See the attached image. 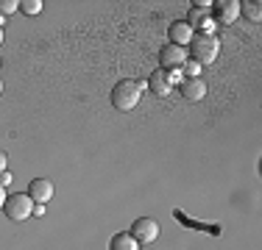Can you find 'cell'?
Masks as SVG:
<instances>
[{
  "label": "cell",
  "instance_id": "obj_16",
  "mask_svg": "<svg viewBox=\"0 0 262 250\" xmlns=\"http://www.w3.org/2000/svg\"><path fill=\"white\" fill-rule=\"evenodd\" d=\"M17 9H20V3H17V0H0V17L14 14Z\"/></svg>",
  "mask_w": 262,
  "mask_h": 250
},
{
  "label": "cell",
  "instance_id": "obj_4",
  "mask_svg": "<svg viewBox=\"0 0 262 250\" xmlns=\"http://www.w3.org/2000/svg\"><path fill=\"white\" fill-rule=\"evenodd\" d=\"M187 59H190V56H187V47H179V45H165V47L159 50V70H165V72L182 70Z\"/></svg>",
  "mask_w": 262,
  "mask_h": 250
},
{
  "label": "cell",
  "instance_id": "obj_14",
  "mask_svg": "<svg viewBox=\"0 0 262 250\" xmlns=\"http://www.w3.org/2000/svg\"><path fill=\"white\" fill-rule=\"evenodd\" d=\"M198 72H201V64H195L192 59H187L184 67H182V75H187V78H198Z\"/></svg>",
  "mask_w": 262,
  "mask_h": 250
},
{
  "label": "cell",
  "instance_id": "obj_3",
  "mask_svg": "<svg viewBox=\"0 0 262 250\" xmlns=\"http://www.w3.org/2000/svg\"><path fill=\"white\" fill-rule=\"evenodd\" d=\"M34 200H31L28 195H9L3 203V214L9 217L11 222H23L28 220L31 214H34Z\"/></svg>",
  "mask_w": 262,
  "mask_h": 250
},
{
  "label": "cell",
  "instance_id": "obj_5",
  "mask_svg": "<svg viewBox=\"0 0 262 250\" xmlns=\"http://www.w3.org/2000/svg\"><path fill=\"white\" fill-rule=\"evenodd\" d=\"M240 17V0H221L212 3V22L215 25H232Z\"/></svg>",
  "mask_w": 262,
  "mask_h": 250
},
{
  "label": "cell",
  "instance_id": "obj_17",
  "mask_svg": "<svg viewBox=\"0 0 262 250\" xmlns=\"http://www.w3.org/2000/svg\"><path fill=\"white\" fill-rule=\"evenodd\" d=\"M11 184V175H9V170H6L3 175H0V186H9Z\"/></svg>",
  "mask_w": 262,
  "mask_h": 250
},
{
  "label": "cell",
  "instance_id": "obj_11",
  "mask_svg": "<svg viewBox=\"0 0 262 250\" xmlns=\"http://www.w3.org/2000/svg\"><path fill=\"white\" fill-rule=\"evenodd\" d=\"M167 34H170V45H179V47L190 45V39L195 36V34H192V28L184 20H176L170 28H167Z\"/></svg>",
  "mask_w": 262,
  "mask_h": 250
},
{
  "label": "cell",
  "instance_id": "obj_10",
  "mask_svg": "<svg viewBox=\"0 0 262 250\" xmlns=\"http://www.w3.org/2000/svg\"><path fill=\"white\" fill-rule=\"evenodd\" d=\"M145 86H151V92H154V95H159V97H167V95H170V92H173L170 75H167L165 70H154Z\"/></svg>",
  "mask_w": 262,
  "mask_h": 250
},
{
  "label": "cell",
  "instance_id": "obj_6",
  "mask_svg": "<svg viewBox=\"0 0 262 250\" xmlns=\"http://www.w3.org/2000/svg\"><path fill=\"white\" fill-rule=\"evenodd\" d=\"M131 236H134L137 245H148V242H154L159 236V222L157 220H148V217H140V220H134L128 231Z\"/></svg>",
  "mask_w": 262,
  "mask_h": 250
},
{
  "label": "cell",
  "instance_id": "obj_9",
  "mask_svg": "<svg viewBox=\"0 0 262 250\" xmlns=\"http://www.w3.org/2000/svg\"><path fill=\"white\" fill-rule=\"evenodd\" d=\"M179 92H182L187 100L198 103V100L207 97V84H204L201 78H184V81H182V86H179Z\"/></svg>",
  "mask_w": 262,
  "mask_h": 250
},
{
  "label": "cell",
  "instance_id": "obj_2",
  "mask_svg": "<svg viewBox=\"0 0 262 250\" xmlns=\"http://www.w3.org/2000/svg\"><path fill=\"white\" fill-rule=\"evenodd\" d=\"M217 53H221V42H217L215 34H195L190 39V50H187V56H190L195 64H212V61H217Z\"/></svg>",
  "mask_w": 262,
  "mask_h": 250
},
{
  "label": "cell",
  "instance_id": "obj_8",
  "mask_svg": "<svg viewBox=\"0 0 262 250\" xmlns=\"http://www.w3.org/2000/svg\"><path fill=\"white\" fill-rule=\"evenodd\" d=\"M184 22L192 28V34H195V31L198 34H212V28H215L209 11H204V9H190V17H187Z\"/></svg>",
  "mask_w": 262,
  "mask_h": 250
},
{
  "label": "cell",
  "instance_id": "obj_12",
  "mask_svg": "<svg viewBox=\"0 0 262 250\" xmlns=\"http://www.w3.org/2000/svg\"><path fill=\"white\" fill-rule=\"evenodd\" d=\"M109 250H140V245L134 242L131 234H115L109 242Z\"/></svg>",
  "mask_w": 262,
  "mask_h": 250
},
{
  "label": "cell",
  "instance_id": "obj_20",
  "mask_svg": "<svg viewBox=\"0 0 262 250\" xmlns=\"http://www.w3.org/2000/svg\"><path fill=\"white\" fill-rule=\"evenodd\" d=\"M0 45H3V17H0Z\"/></svg>",
  "mask_w": 262,
  "mask_h": 250
},
{
  "label": "cell",
  "instance_id": "obj_15",
  "mask_svg": "<svg viewBox=\"0 0 262 250\" xmlns=\"http://www.w3.org/2000/svg\"><path fill=\"white\" fill-rule=\"evenodd\" d=\"M20 9L26 11V14H39V11H42V0H23Z\"/></svg>",
  "mask_w": 262,
  "mask_h": 250
},
{
  "label": "cell",
  "instance_id": "obj_19",
  "mask_svg": "<svg viewBox=\"0 0 262 250\" xmlns=\"http://www.w3.org/2000/svg\"><path fill=\"white\" fill-rule=\"evenodd\" d=\"M3 203H6V186H0V209H3Z\"/></svg>",
  "mask_w": 262,
  "mask_h": 250
},
{
  "label": "cell",
  "instance_id": "obj_18",
  "mask_svg": "<svg viewBox=\"0 0 262 250\" xmlns=\"http://www.w3.org/2000/svg\"><path fill=\"white\" fill-rule=\"evenodd\" d=\"M6 161H9V159H6V153H3V150H0V175L6 172Z\"/></svg>",
  "mask_w": 262,
  "mask_h": 250
},
{
  "label": "cell",
  "instance_id": "obj_13",
  "mask_svg": "<svg viewBox=\"0 0 262 250\" xmlns=\"http://www.w3.org/2000/svg\"><path fill=\"white\" fill-rule=\"evenodd\" d=\"M246 11V17L251 22H259L262 20V9H259V3L257 0H248V3H240V14Z\"/></svg>",
  "mask_w": 262,
  "mask_h": 250
},
{
  "label": "cell",
  "instance_id": "obj_1",
  "mask_svg": "<svg viewBox=\"0 0 262 250\" xmlns=\"http://www.w3.org/2000/svg\"><path fill=\"white\" fill-rule=\"evenodd\" d=\"M142 92H145V81L126 78V81H120V84H115V89H112V106H115L117 111H131L140 103Z\"/></svg>",
  "mask_w": 262,
  "mask_h": 250
},
{
  "label": "cell",
  "instance_id": "obj_7",
  "mask_svg": "<svg viewBox=\"0 0 262 250\" xmlns=\"http://www.w3.org/2000/svg\"><path fill=\"white\" fill-rule=\"evenodd\" d=\"M28 197L34 200L36 206H48L53 197V184L48 178H34L28 184Z\"/></svg>",
  "mask_w": 262,
  "mask_h": 250
},
{
  "label": "cell",
  "instance_id": "obj_21",
  "mask_svg": "<svg viewBox=\"0 0 262 250\" xmlns=\"http://www.w3.org/2000/svg\"><path fill=\"white\" fill-rule=\"evenodd\" d=\"M0 95H3V81H0Z\"/></svg>",
  "mask_w": 262,
  "mask_h": 250
}]
</instances>
